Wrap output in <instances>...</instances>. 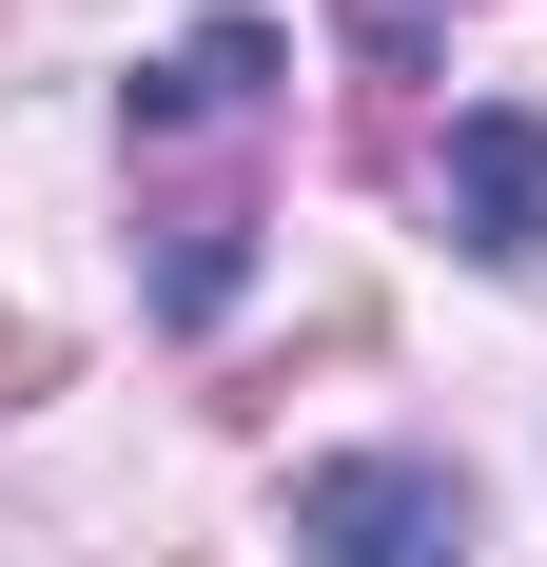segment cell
Listing matches in <instances>:
<instances>
[{"label": "cell", "instance_id": "2", "mask_svg": "<svg viewBox=\"0 0 547 567\" xmlns=\"http://www.w3.org/2000/svg\"><path fill=\"white\" fill-rule=\"evenodd\" d=\"M450 216H469V255H547V137L528 117H469L450 137Z\"/></svg>", "mask_w": 547, "mask_h": 567}, {"label": "cell", "instance_id": "1", "mask_svg": "<svg viewBox=\"0 0 547 567\" xmlns=\"http://www.w3.org/2000/svg\"><path fill=\"white\" fill-rule=\"evenodd\" d=\"M293 548L313 567H450L469 548V489L431 451H332V470H293Z\"/></svg>", "mask_w": 547, "mask_h": 567}]
</instances>
